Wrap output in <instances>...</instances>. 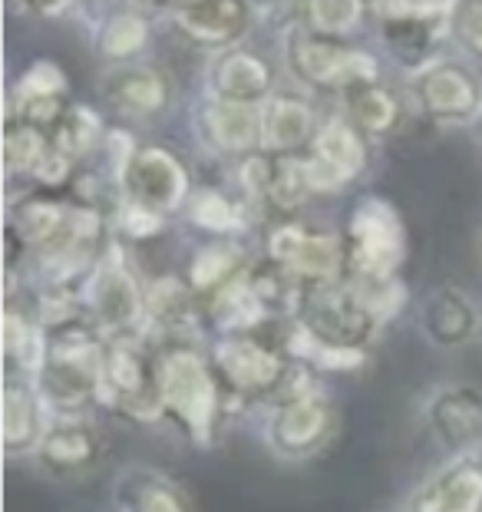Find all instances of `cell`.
<instances>
[{
    "label": "cell",
    "instance_id": "6da1fadb",
    "mask_svg": "<svg viewBox=\"0 0 482 512\" xmlns=\"http://www.w3.org/2000/svg\"><path fill=\"white\" fill-rule=\"evenodd\" d=\"M152 344L162 427H172L192 450H212L235 417L208 351V337H159Z\"/></svg>",
    "mask_w": 482,
    "mask_h": 512
},
{
    "label": "cell",
    "instance_id": "7a4b0ae2",
    "mask_svg": "<svg viewBox=\"0 0 482 512\" xmlns=\"http://www.w3.org/2000/svg\"><path fill=\"white\" fill-rule=\"evenodd\" d=\"M106 334L86 308L43 321V354L34 384L53 417L100 413Z\"/></svg>",
    "mask_w": 482,
    "mask_h": 512
},
{
    "label": "cell",
    "instance_id": "3957f363",
    "mask_svg": "<svg viewBox=\"0 0 482 512\" xmlns=\"http://www.w3.org/2000/svg\"><path fill=\"white\" fill-rule=\"evenodd\" d=\"M281 324L284 321H271L251 331L208 337L212 364L235 417H245V413L251 417L268 400L281 397L304 374V364L294 361L281 341Z\"/></svg>",
    "mask_w": 482,
    "mask_h": 512
},
{
    "label": "cell",
    "instance_id": "277c9868",
    "mask_svg": "<svg viewBox=\"0 0 482 512\" xmlns=\"http://www.w3.org/2000/svg\"><path fill=\"white\" fill-rule=\"evenodd\" d=\"M251 417L268 456H275L278 463L317 460L331 450L344 427L334 394L311 367H304V374L281 397L268 400Z\"/></svg>",
    "mask_w": 482,
    "mask_h": 512
},
{
    "label": "cell",
    "instance_id": "5b68a950",
    "mask_svg": "<svg viewBox=\"0 0 482 512\" xmlns=\"http://www.w3.org/2000/svg\"><path fill=\"white\" fill-rule=\"evenodd\" d=\"M100 400L109 417L136 423V427H162L156 357L142 334L106 337Z\"/></svg>",
    "mask_w": 482,
    "mask_h": 512
},
{
    "label": "cell",
    "instance_id": "8992f818",
    "mask_svg": "<svg viewBox=\"0 0 482 512\" xmlns=\"http://www.w3.org/2000/svg\"><path fill=\"white\" fill-rule=\"evenodd\" d=\"M317 341L334 347H357L370 351L383 328L380 314L364 294V288L347 278L324 281V285H304L298 314H294Z\"/></svg>",
    "mask_w": 482,
    "mask_h": 512
},
{
    "label": "cell",
    "instance_id": "52a82bcc",
    "mask_svg": "<svg viewBox=\"0 0 482 512\" xmlns=\"http://www.w3.org/2000/svg\"><path fill=\"white\" fill-rule=\"evenodd\" d=\"M344 245H347L344 278L357 281V285L393 281L403 258H407L403 225L397 219V212L380 199H367L354 212V219L347 225Z\"/></svg>",
    "mask_w": 482,
    "mask_h": 512
},
{
    "label": "cell",
    "instance_id": "ba28073f",
    "mask_svg": "<svg viewBox=\"0 0 482 512\" xmlns=\"http://www.w3.org/2000/svg\"><path fill=\"white\" fill-rule=\"evenodd\" d=\"M106 450L109 440L96 413L53 417L27 463L50 483H83L106 463Z\"/></svg>",
    "mask_w": 482,
    "mask_h": 512
},
{
    "label": "cell",
    "instance_id": "9c48e42d",
    "mask_svg": "<svg viewBox=\"0 0 482 512\" xmlns=\"http://www.w3.org/2000/svg\"><path fill=\"white\" fill-rule=\"evenodd\" d=\"M420 423L446 456L482 453V387L469 380H443L420 397Z\"/></svg>",
    "mask_w": 482,
    "mask_h": 512
},
{
    "label": "cell",
    "instance_id": "30bf717a",
    "mask_svg": "<svg viewBox=\"0 0 482 512\" xmlns=\"http://www.w3.org/2000/svg\"><path fill=\"white\" fill-rule=\"evenodd\" d=\"M265 255L291 271L301 285H324V281L344 278L347 268V245L344 235L334 228L281 219L265 238Z\"/></svg>",
    "mask_w": 482,
    "mask_h": 512
},
{
    "label": "cell",
    "instance_id": "8fae6325",
    "mask_svg": "<svg viewBox=\"0 0 482 512\" xmlns=\"http://www.w3.org/2000/svg\"><path fill=\"white\" fill-rule=\"evenodd\" d=\"M83 304L106 337L146 331V281L116 252L103 255L83 281Z\"/></svg>",
    "mask_w": 482,
    "mask_h": 512
},
{
    "label": "cell",
    "instance_id": "7c38bea8",
    "mask_svg": "<svg viewBox=\"0 0 482 512\" xmlns=\"http://www.w3.org/2000/svg\"><path fill=\"white\" fill-rule=\"evenodd\" d=\"M288 63L298 80L317 90H354L377 76L370 53L347 47L341 34H321L311 27H298L288 37Z\"/></svg>",
    "mask_w": 482,
    "mask_h": 512
},
{
    "label": "cell",
    "instance_id": "4fadbf2b",
    "mask_svg": "<svg viewBox=\"0 0 482 512\" xmlns=\"http://www.w3.org/2000/svg\"><path fill=\"white\" fill-rule=\"evenodd\" d=\"M397 512H482V453L446 456L400 499Z\"/></svg>",
    "mask_w": 482,
    "mask_h": 512
},
{
    "label": "cell",
    "instance_id": "5bb4252c",
    "mask_svg": "<svg viewBox=\"0 0 482 512\" xmlns=\"http://www.w3.org/2000/svg\"><path fill=\"white\" fill-rule=\"evenodd\" d=\"M367 133L357 123L331 119L317 129L311 156H308V176L314 192H337L347 182H354L367 169Z\"/></svg>",
    "mask_w": 482,
    "mask_h": 512
},
{
    "label": "cell",
    "instance_id": "9a60e30c",
    "mask_svg": "<svg viewBox=\"0 0 482 512\" xmlns=\"http://www.w3.org/2000/svg\"><path fill=\"white\" fill-rule=\"evenodd\" d=\"M123 182L133 205H142V209H152L159 215L175 209L189 192V172H185L179 156H172L162 146H142L129 152Z\"/></svg>",
    "mask_w": 482,
    "mask_h": 512
},
{
    "label": "cell",
    "instance_id": "2e32d148",
    "mask_svg": "<svg viewBox=\"0 0 482 512\" xmlns=\"http://www.w3.org/2000/svg\"><path fill=\"white\" fill-rule=\"evenodd\" d=\"M113 512H195L192 493L152 463H123L109 483Z\"/></svg>",
    "mask_w": 482,
    "mask_h": 512
},
{
    "label": "cell",
    "instance_id": "e0dca14e",
    "mask_svg": "<svg viewBox=\"0 0 482 512\" xmlns=\"http://www.w3.org/2000/svg\"><path fill=\"white\" fill-rule=\"evenodd\" d=\"M53 420L43 403L34 377L4 374V397H0V423H4V456L10 463L30 460Z\"/></svg>",
    "mask_w": 482,
    "mask_h": 512
},
{
    "label": "cell",
    "instance_id": "ac0fdd59",
    "mask_svg": "<svg viewBox=\"0 0 482 512\" xmlns=\"http://www.w3.org/2000/svg\"><path fill=\"white\" fill-rule=\"evenodd\" d=\"M482 314L463 288H436L423 304L420 331L440 351H459L479 334Z\"/></svg>",
    "mask_w": 482,
    "mask_h": 512
},
{
    "label": "cell",
    "instance_id": "d6986e66",
    "mask_svg": "<svg viewBox=\"0 0 482 512\" xmlns=\"http://www.w3.org/2000/svg\"><path fill=\"white\" fill-rule=\"evenodd\" d=\"M179 30L185 37L205 47H225L235 43L251 24L248 0H185L175 10Z\"/></svg>",
    "mask_w": 482,
    "mask_h": 512
},
{
    "label": "cell",
    "instance_id": "ffe728a7",
    "mask_svg": "<svg viewBox=\"0 0 482 512\" xmlns=\"http://www.w3.org/2000/svg\"><path fill=\"white\" fill-rule=\"evenodd\" d=\"M169 96L172 93L166 76L149 67H119L103 83V100L113 110L136 119H149L162 113L169 106Z\"/></svg>",
    "mask_w": 482,
    "mask_h": 512
},
{
    "label": "cell",
    "instance_id": "44dd1931",
    "mask_svg": "<svg viewBox=\"0 0 482 512\" xmlns=\"http://www.w3.org/2000/svg\"><path fill=\"white\" fill-rule=\"evenodd\" d=\"M317 116L308 100L278 93L261 106V146L268 152H294L314 143Z\"/></svg>",
    "mask_w": 482,
    "mask_h": 512
},
{
    "label": "cell",
    "instance_id": "7402d4cb",
    "mask_svg": "<svg viewBox=\"0 0 482 512\" xmlns=\"http://www.w3.org/2000/svg\"><path fill=\"white\" fill-rule=\"evenodd\" d=\"M248 265H251V258L235 235H215L212 242H205L199 252L189 258L182 278H185V285L195 291V298L202 301L208 294H215L218 288H225L228 281H235Z\"/></svg>",
    "mask_w": 482,
    "mask_h": 512
},
{
    "label": "cell",
    "instance_id": "603a6c76",
    "mask_svg": "<svg viewBox=\"0 0 482 512\" xmlns=\"http://www.w3.org/2000/svg\"><path fill=\"white\" fill-rule=\"evenodd\" d=\"M202 126L208 133V143L218 152H228V156H241V152L261 146V113L255 110V103L215 96L205 106Z\"/></svg>",
    "mask_w": 482,
    "mask_h": 512
},
{
    "label": "cell",
    "instance_id": "cb8c5ba5",
    "mask_svg": "<svg viewBox=\"0 0 482 512\" xmlns=\"http://www.w3.org/2000/svg\"><path fill=\"white\" fill-rule=\"evenodd\" d=\"M420 100L430 116L456 123V119H469L479 110V83L469 70L456 67V63H443L420 80Z\"/></svg>",
    "mask_w": 482,
    "mask_h": 512
},
{
    "label": "cell",
    "instance_id": "d4e9b609",
    "mask_svg": "<svg viewBox=\"0 0 482 512\" xmlns=\"http://www.w3.org/2000/svg\"><path fill=\"white\" fill-rule=\"evenodd\" d=\"M275 70L255 50H225L212 67V86L225 100L258 103L271 93Z\"/></svg>",
    "mask_w": 482,
    "mask_h": 512
},
{
    "label": "cell",
    "instance_id": "484cf974",
    "mask_svg": "<svg viewBox=\"0 0 482 512\" xmlns=\"http://www.w3.org/2000/svg\"><path fill=\"white\" fill-rule=\"evenodd\" d=\"M314 195L308 176V159H298L294 152H271L265 159V182H261V199H268L271 209L281 215H294Z\"/></svg>",
    "mask_w": 482,
    "mask_h": 512
},
{
    "label": "cell",
    "instance_id": "4316f807",
    "mask_svg": "<svg viewBox=\"0 0 482 512\" xmlns=\"http://www.w3.org/2000/svg\"><path fill=\"white\" fill-rule=\"evenodd\" d=\"M347 103H350V119H354L367 136H387L400 126L403 106L397 100V93L377 80L347 90Z\"/></svg>",
    "mask_w": 482,
    "mask_h": 512
},
{
    "label": "cell",
    "instance_id": "83f0119b",
    "mask_svg": "<svg viewBox=\"0 0 482 512\" xmlns=\"http://www.w3.org/2000/svg\"><path fill=\"white\" fill-rule=\"evenodd\" d=\"M50 133H43L40 126L27 123L20 116H10L7 136H4V152H7V169L10 172H27L37 176V169L43 166V159L50 156Z\"/></svg>",
    "mask_w": 482,
    "mask_h": 512
},
{
    "label": "cell",
    "instance_id": "f1b7e54d",
    "mask_svg": "<svg viewBox=\"0 0 482 512\" xmlns=\"http://www.w3.org/2000/svg\"><path fill=\"white\" fill-rule=\"evenodd\" d=\"M301 24L321 34H347L364 14L360 0H294Z\"/></svg>",
    "mask_w": 482,
    "mask_h": 512
},
{
    "label": "cell",
    "instance_id": "f546056e",
    "mask_svg": "<svg viewBox=\"0 0 482 512\" xmlns=\"http://www.w3.org/2000/svg\"><path fill=\"white\" fill-rule=\"evenodd\" d=\"M96 136H100V123L93 113L86 110H67L57 126L50 133V143L57 152H63L67 159H80L93 149Z\"/></svg>",
    "mask_w": 482,
    "mask_h": 512
},
{
    "label": "cell",
    "instance_id": "4dcf8cb0",
    "mask_svg": "<svg viewBox=\"0 0 482 512\" xmlns=\"http://www.w3.org/2000/svg\"><path fill=\"white\" fill-rule=\"evenodd\" d=\"M189 219L199 228H205L208 235H238V228H241V212L222 192L195 195L189 205Z\"/></svg>",
    "mask_w": 482,
    "mask_h": 512
},
{
    "label": "cell",
    "instance_id": "1f68e13d",
    "mask_svg": "<svg viewBox=\"0 0 482 512\" xmlns=\"http://www.w3.org/2000/svg\"><path fill=\"white\" fill-rule=\"evenodd\" d=\"M146 40H149L146 20L139 14H119L106 24L103 37H100V50L109 60H126L146 47Z\"/></svg>",
    "mask_w": 482,
    "mask_h": 512
},
{
    "label": "cell",
    "instance_id": "d6a6232c",
    "mask_svg": "<svg viewBox=\"0 0 482 512\" xmlns=\"http://www.w3.org/2000/svg\"><path fill=\"white\" fill-rule=\"evenodd\" d=\"M453 30L476 57H482V0H463V4L456 7Z\"/></svg>",
    "mask_w": 482,
    "mask_h": 512
},
{
    "label": "cell",
    "instance_id": "836d02e7",
    "mask_svg": "<svg viewBox=\"0 0 482 512\" xmlns=\"http://www.w3.org/2000/svg\"><path fill=\"white\" fill-rule=\"evenodd\" d=\"M24 96H63V73L53 63H37L24 76Z\"/></svg>",
    "mask_w": 482,
    "mask_h": 512
},
{
    "label": "cell",
    "instance_id": "e575fe53",
    "mask_svg": "<svg viewBox=\"0 0 482 512\" xmlns=\"http://www.w3.org/2000/svg\"><path fill=\"white\" fill-rule=\"evenodd\" d=\"M30 10H37V14H53V10H60L67 0H24Z\"/></svg>",
    "mask_w": 482,
    "mask_h": 512
},
{
    "label": "cell",
    "instance_id": "d590c367",
    "mask_svg": "<svg viewBox=\"0 0 482 512\" xmlns=\"http://www.w3.org/2000/svg\"><path fill=\"white\" fill-rule=\"evenodd\" d=\"M166 0H136V7H162Z\"/></svg>",
    "mask_w": 482,
    "mask_h": 512
},
{
    "label": "cell",
    "instance_id": "8d00e7d4",
    "mask_svg": "<svg viewBox=\"0 0 482 512\" xmlns=\"http://www.w3.org/2000/svg\"><path fill=\"white\" fill-rule=\"evenodd\" d=\"M479 252H482V238H479Z\"/></svg>",
    "mask_w": 482,
    "mask_h": 512
},
{
    "label": "cell",
    "instance_id": "74e56055",
    "mask_svg": "<svg viewBox=\"0 0 482 512\" xmlns=\"http://www.w3.org/2000/svg\"><path fill=\"white\" fill-rule=\"evenodd\" d=\"M479 123H482V116H479Z\"/></svg>",
    "mask_w": 482,
    "mask_h": 512
}]
</instances>
